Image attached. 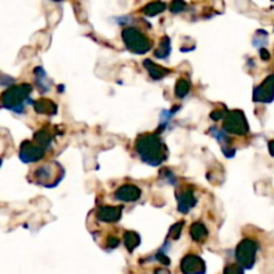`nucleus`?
I'll list each match as a JSON object with an SVG mask.
<instances>
[{
  "label": "nucleus",
  "instance_id": "obj_29",
  "mask_svg": "<svg viewBox=\"0 0 274 274\" xmlns=\"http://www.w3.org/2000/svg\"><path fill=\"white\" fill-rule=\"evenodd\" d=\"M52 2H62V0H52Z\"/></svg>",
  "mask_w": 274,
  "mask_h": 274
},
{
  "label": "nucleus",
  "instance_id": "obj_21",
  "mask_svg": "<svg viewBox=\"0 0 274 274\" xmlns=\"http://www.w3.org/2000/svg\"><path fill=\"white\" fill-rule=\"evenodd\" d=\"M224 274H244V267L240 263H230L224 269Z\"/></svg>",
  "mask_w": 274,
  "mask_h": 274
},
{
  "label": "nucleus",
  "instance_id": "obj_17",
  "mask_svg": "<svg viewBox=\"0 0 274 274\" xmlns=\"http://www.w3.org/2000/svg\"><path fill=\"white\" fill-rule=\"evenodd\" d=\"M52 139V134L48 131V129H40L39 131H36L34 135V141L36 142V143H39L40 146H43V147H46V149L51 145Z\"/></svg>",
  "mask_w": 274,
  "mask_h": 274
},
{
  "label": "nucleus",
  "instance_id": "obj_4",
  "mask_svg": "<svg viewBox=\"0 0 274 274\" xmlns=\"http://www.w3.org/2000/svg\"><path fill=\"white\" fill-rule=\"evenodd\" d=\"M224 131L233 135H246L249 133V125L246 117L241 110L228 111L224 121Z\"/></svg>",
  "mask_w": 274,
  "mask_h": 274
},
{
  "label": "nucleus",
  "instance_id": "obj_15",
  "mask_svg": "<svg viewBox=\"0 0 274 274\" xmlns=\"http://www.w3.org/2000/svg\"><path fill=\"white\" fill-rule=\"evenodd\" d=\"M207 236H209V232L202 222H195V224L191 225L190 237L195 242H203L207 238Z\"/></svg>",
  "mask_w": 274,
  "mask_h": 274
},
{
  "label": "nucleus",
  "instance_id": "obj_16",
  "mask_svg": "<svg viewBox=\"0 0 274 274\" xmlns=\"http://www.w3.org/2000/svg\"><path fill=\"white\" fill-rule=\"evenodd\" d=\"M165 10H166V4L163 3V2H151V3L146 4L145 7L142 8V12L145 14L146 16H149V18H151V16H156L158 14H160V12H163Z\"/></svg>",
  "mask_w": 274,
  "mask_h": 274
},
{
  "label": "nucleus",
  "instance_id": "obj_8",
  "mask_svg": "<svg viewBox=\"0 0 274 274\" xmlns=\"http://www.w3.org/2000/svg\"><path fill=\"white\" fill-rule=\"evenodd\" d=\"M274 99V74L267 76L262 83L257 86L253 92V100L261 103H270Z\"/></svg>",
  "mask_w": 274,
  "mask_h": 274
},
{
  "label": "nucleus",
  "instance_id": "obj_28",
  "mask_svg": "<svg viewBox=\"0 0 274 274\" xmlns=\"http://www.w3.org/2000/svg\"><path fill=\"white\" fill-rule=\"evenodd\" d=\"M269 151H270L271 155L274 156V141L269 142Z\"/></svg>",
  "mask_w": 274,
  "mask_h": 274
},
{
  "label": "nucleus",
  "instance_id": "obj_11",
  "mask_svg": "<svg viewBox=\"0 0 274 274\" xmlns=\"http://www.w3.org/2000/svg\"><path fill=\"white\" fill-rule=\"evenodd\" d=\"M177 201H178V210L181 213L186 214L193 209L197 203L194 190L191 187H186L182 191L177 193Z\"/></svg>",
  "mask_w": 274,
  "mask_h": 274
},
{
  "label": "nucleus",
  "instance_id": "obj_1",
  "mask_svg": "<svg viewBox=\"0 0 274 274\" xmlns=\"http://www.w3.org/2000/svg\"><path fill=\"white\" fill-rule=\"evenodd\" d=\"M135 150L141 159L150 166H159L168 158V147L156 134H141L135 141Z\"/></svg>",
  "mask_w": 274,
  "mask_h": 274
},
{
  "label": "nucleus",
  "instance_id": "obj_5",
  "mask_svg": "<svg viewBox=\"0 0 274 274\" xmlns=\"http://www.w3.org/2000/svg\"><path fill=\"white\" fill-rule=\"evenodd\" d=\"M258 250V244L255 241L246 238L242 240L237 246L236 258L244 269H251L255 262V255Z\"/></svg>",
  "mask_w": 274,
  "mask_h": 274
},
{
  "label": "nucleus",
  "instance_id": "obj_10",
  "mask_svg": "<svg viewBox=\"0 0 274 274\" xmlns=\"http://www.w3.org/2000/svg\"><path fill=\"white\" fill-rule=\"evenodd\" d=\"M122 217V206H100L96 210V218L104 224L118 222Z\"/></svg>",
  "mask_w": 274,
  "mask_h": 274
},
{
  "label": "nucleus",
  "instance_id": "obj_23",
  "mask_svg": "<svg viewBox=\"0 0 274 274\" xmlns=\"http://www.w3.org/2000/svg\"><path fill=\"white\" fill-rule=\"evenodd\" d=\"M183 225H185V222L179 221V222H177L174 226H172V229H170V237H172V238L178 240L179 236H181V233H182Z\"/></svg>",
  "mask_w": 274,
  "mask_h": 274
},
{
  "label": "nucleus",
  "instance_id": "obj_22",
  "mask_svg": "<svg viewBox=\"0 0 274 274\" xmlns=\"http://www.w3.org/2000/svg\"><path fill=\"white\" fill-rule=\"evenodd\" d=\"M185 8H186V3H185L183 0H173L172 4H170V11H172L173 14H179V12H182Z\"/></svg>",
  "mask_w": 274,
  "mask_h": 274
},
{
  "label": "nucleus",
  "instance_id": "obj_13",
  "mask_svg": "<svg viewBox=\"0 0 274 274\" xmlns=\"http://www.w3.org/2000/svg\"><path fill=\"white\" fill-rule=\"evenodd\" d=\"M143 66H145V69L147 70V73L150 74V76L155 80L163 79L165 76H168L169 74H170V70L156 65V63H154V62L150 61V59H146V61L143 62Z\"/></svg>",
  "mask_w": 274,
  "mask_h": 274
},
{
  "label": "nucleus",
  "instance_id": "obj_6",
  "mask_svg": "<svg viewBox=\"0 0 274 274\" xmlns=\"http://www.w3.org/2000/svg\"><path fill=\"white\" fill-rule=\"evenodd\" d=\"M58 166H59V163H57V162L44 163L43 166L36 169V172H35V179H36L40 185H44V186L47 187H52L53 185H55V183H53V178L59 182L62 177H63V169L61 168L55 170V168H58Z\"/></svg>",
  "mask_w": 274,
  "mask_h": 274
},
{
  "label": "nucleus",
  "instance_id": "obj_12",
  "mask_svg": "<svg viewBox=\"0 0 274 274\" xmlns=\"http://www.w3.org/2000/svg\"><path fill=\"white\" fill-rule=\"evenodd\" d=\"M142 190L135 185H123L115 191V198L123 202H134L141 198Z\"/></svg>",
  "mask_w": 274,
  "mask_h": 274
},
{
  "label": "nucleus",
  "instance_id": "obj_27",
  "mask_svg": "<svg viewBox=\"0 0 274 274\" xmlns=\"http://www.w3.org/2000/svg\"><path fill=\"white\" fill-rule=\"evenodd\" d=\"M259 57L262 58V61H269L270 55H269V52H267L265 48H261V50H259Z\"/></svg>",
  "mask_w": 274,
  "mask_h": 274
},
{
  "label": "nucleus",
  "instance_id": "obj_24",
  "mask_svg": "<svg viewBox=\"0 0 274 274\" xmlns=\"http://www.w3.org/2000/svg\"><path fill=\"white\" fill-rule=\"evenodd\" d=\"M226 114H228V111L226 110L213 111V113H211V119H214V121H220V119L222 118H226Z\"/></svg>",
  "mask_w": 274,
  "mask_h": 274
},
{
  "label": "nucleus",
  "instance_id": "obj_26",
  "mask_svg": "<svg viewBox=\"0 0 274 274\" xmlns=\"http://www.w3.org/2000/svg\"><path fill=\"white\" fill-rule=\"evenodd\" d=\"M156 259H158V261H159V262L163 263V265H169V263H170V261H169V258H168V257H166V255L163 254V253H162V251H160V253H158V254H156Z\"/></svg>",
  "mask_w": 274,
  "mask_h": 274
},
{
  "label": "nucleus",
  "instance_id": "obj_20",
  "mask_svg": "<svg viewBox=\"0 0 274 274\" xmlns=\"http://www.w3.org/2000/svg\"><path fill=\"white\" fill-rule=\"evenodd\" d=\"M190 92V82L186 79H179L175 84V95L178 98H185Z\"/></svg>",
  "mask_w": 274,
  "mask_h": 274
},
{
  "label": "nucleus",
  "instance_id": "obj_14",
  "mask_svg": "<svg viewBox=\"0 0 274 274\" xmlns=\"http://www.w3.org/2000/svg\"><path fill=\"white\" fill-rule=\"evenodd\" d=\"M34 108L38 114L43 115H55L58 113V107L57 104L50 99H38L35 100L34 103Z\"/></svg>",
  "mask_w": 274,
  "mask_h": 274
},
{
  "label": "nucleus",
  "instance_id": "obj_7",
  "mask_svg": "<svg viewBox=\"0 0 274 274\" xmlns=\"http://www.w3.org/2000/svg\"><path fill=\"white\" fill-rule=\"evenodd\" d=\"M46 147H43L35 141H24L20 145L19 150V158L24 163H31V162H36L40 160L43 156L46 155Z\"/></svg>",
  "mask_w": 274,
  "mask_h": 274
},
{
  "label": "nucleus",
  "instance_id": "obj_18",
  "mask_svg": "<svg viewBox=\"0 0 274 274\" xmlns=\"http://www.w3.org/2000/svg\"><path fill=\"white\" fill-rule=\"evenodd\" d=\"M123 242L127 250L134 251V249H137L141 245V237L135 232H126L123 236Z\"/></svg>",
  "mask_w": 274,
  "mask_h": 274
},
{
  "label": "nucleus",
  "instance_id": "obj_9",
  "mask_svg": "<svg viewBox=\"0 0 274 274\" xmlns=\"http://www.w3.org/2000/svg\"><path fill=\"white\" fill-rule=\"evenodd\" d=\"M181 270L183 274H205V261L197 254H187L181 261Z\"/></svg>",
  "mask_w": 274,
  "mask_h": 274
},
{
  "label": "nucleus",
  "instance_id": "obj_25",
  "mask_svg": "<svg viewBox=\"0 0 274 274\" xmlns=\"http://www.w3.org/2000/svg\"><path fill=\"white\" fill-rule=\"evenodd\" d=\"M107 245H108V248L114 249L117 248L119 245V240L118 238H115V237H108V240H107Z\"/></svg>",
  "mask_w": 274,
  "mask_h": 274
},
{
  "label": "nucleus",
  "instance_id": "obj_19",
  "mask_svg": "<svg viewBox=\"0 0 274 274\" xmlns=\"http://www.w3.org/2000/svg\"><path fill=\"white\" fill-rule=\"evenodd\" d=\"M170 52H172V43H170V38H169V36H163V39L160 40L158 50L154 52V55H155V58H159V59H166V58L170 55Z\"/></svg>",
  "mask_w": 274,
  "mask_h": 274
},
{
  "label": "nucleus",
  "instance_id": "obj_2",
  "mask_svg": "<svg viewBox=\"0 0 274 274\" xmlns=\"http://www.w3.org/2000/svg\"><path fill=\"white\" fill-rule=\"evenodd\" d=\"M32 91V86L30 83H22L12 86L3 92L2 95V103L8 110L15 113H23L27 102H31L30 94ZM34 103V102H31Z\"/></svg>",
  "mask_w": 274,
  "mask_h": 274
},
{
  "label": "nucleus",
  "instance_id": "obj_3",
  "mask_svg": "<svg viewBox=\"0 0 274 274\" xmlns=\"http://www.w3.org/2000/svg\"><path fill=\"white\" fill-rule=\"evenodd\" d=\"M122 39L127 50L137 55H143L152 48L151 40L135 27H126L122 31Z\"/></svg>",
  "mask_w": 274,
  "mask_h": 274
}]
</instances>
